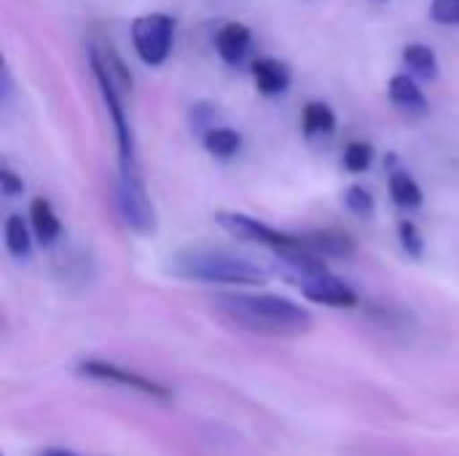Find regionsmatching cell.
<instances>
[{
    "label": "cell",
    "mask_w": 459,
    "mask_h": 456,
    "mask_svg": "<svg viewBox=\"0 0 459 456\" xmlns=\"http://www.w3.org/2000/svg\"><path fill=\"white\" fill-rule=\"evenodd\" d=\"M212 309L231 328L269 339H299L315 325L309 309L272 293H226L212 301Z\"/></svg>",
    "instance_id": "obj_1"
},
{
    "label": "cell",
    "mask_w": 459,
    "mask_h": 456,
    "mask_svg": "<svg viewBox=\"0 0 459 456\" xmlns=\"http://www.w3.org/2000/svg\"><path fill=\"white\" fill-rule=\"evenodd\" d=\"M169 274L202 282V285H229V288H250L264 285L269 271L250 258L234 255L218 247H183L169 258Z\"/></svg>",
    "instance_id": "obj_2"
},
{
    "label": "cell",
    "mask_w": 459,
    "mask_h": 456,
    "mask_svg": "<svg viewBox=\"0 0 459 456\" xmlns=\"http://www.w3.org/2000/svg\"><path fill=\"white\" fill-rule=\"evenodd\" d=\"M132 43L137 56L151 65L159 67L167 62L172 43H175V19L167 13H145L137 16L132 22Z\"/></svg>",
    "instance_id": "obj_3"
},
{
    "label": "cell",
    "mask_w": 459,
    "mask_h": 456,
    "mask_svg": "<svg viewBox=\"0 0 459 456\" xmlns=\"http://www.w3.org/2000/svg\"><path fill=\"white\" fill-rule=\"evenodd\" d=\"M116 202L124 223L137 234H153L156 231V207L145 191V183L140 175H118Z\"/></svg>",
    "instance_id": "obj_4"
},
{
    "label": "cell",
    "mask_w": 459,
    "mask_h": 456,
    "mask_svg": "<svg viewBox=\"0 0 459 456\" xmlns=\"http://www.w3.org/2000/svg\"><path fill=\"white\" fill-rule=\"evenodd\" d=\"M218 226L231 234L234 239H242V242H255V245H264V247H272V250H280V247H288V245H299L304 242V237H296V234H285V231H277L245 212H218L215 215Z\"/></svg>",
    "instance_id": "obj_5"
},
{
    "label": "cell",
    "mask_w": 459,
    "mask_h": 456,
    "mask_svg": "<svg viewBox=\"0 0 459 456\" xmlns=\"http://www.w3.org/2000/svg\"><path fill=\"white\" fill-rule=\"evenodd\" d=\"M78 374L86 376V379H94V382H108V384H118V387H126V390H134V392H143L148 398H156V400H167L169 398V390L148 376H140L134 371H126L121 366H113V363H105V360H83L78 366Z\"/></svg>",
    "instance_id": "obj_6"
},
{
    "label": "cell",
    "mask_w": 459,
    "mask_h": 456,
    "mask_svg": "<svg viewBox=\"0 0 459 456\" xmlns=\"http://www.w3.org/2000/svg\"><path fill=\"white\" fill-rule=\"evenodd\" d=\"M299 290L304 293V298L323 304V306H333V309H355L358 306V293L331 271L304 280L299 285Z\"/></svg>",
    "instance_id": "obj_7"
},
{
    "label": "cell",
    "mask_w": 459,
    "mask_h": 456,
    "mask_svg": "<svg viewBox=\"0 0 459 456\" xmlns=\"http://www.w3.org/2000/svg\"><path fill=\"white\" fill-rule=\"evenodd\" d=\"M253 81H255V89L266 97H277V94H285L288 86H290V67L280 59H272V56H264V59H255L253 67Z\"/></svg>",
    "instance_id": "obj_8"
},
{
    "label": "cell",
    "mask_w": 459,
    "mask_h": 456,
    "mask_svg": "<svg viewBox=\"0 0 459 456\" xmlns=\"http://www.w3.org/2000/svg\"><path fill=\"white\" fill-rule=\"evenodd\" d=\"M250 46H253V32H250V27H245L239 22L226 24L215 38V48L226 65H242L250 54Z\"/></svg>",
    "instance_id": "obj_9"
},
{
    "label": "cell",
    "mask_w": 459,
    "mask_h": 456,
    "mask_svg": "<svg viewBox=\"0 0 459 456\" xmlns=\"http://www.w3.org/2000/svg\"><path fill=\"white\" fill-rule=\"evenodd\" d=\"M30 223H32L35 239H38L43 247L54 245V242L59 239V234H62V223H59L54 207H51L43 196L32 199V204H30Z\"/></svg>",
    "instance_id": "obj_10"
},
{
    "label": "cell",
    "mask_w": 459,
    "mask_h": 456,
    "mask_svg": "<svg viewBox=\"0 0 459 456\" xmlns=\"http://www.w3.org/2000/svg\"><path fill=\"white\" fill-rule=\"evenodd\" d=\"M390 99L406 113H420V116L428 113V99H425L422 89L417 86L414 78H409L403 73L390 78Z\"/></svg>",
    "instance_id": "obj_11"
},
{
    "label": "cell",
    "mask_w": 459,
    "mask_h": 456,
    "mask_svg": "<svg viewBox=\"0 0 459 456\" xmlns=\"http://www.w3.org/2000/svg\"><path fill=\"white\" fill-rule=\"evenodd\" d=\"M304 239L323 258L325 255H331V258H350V255H355V239L350 234H342V231H315V234H309Z\"/></svg>",
    "instance_id": "obj_12"
},
{
    "label": "cell",
    "mask_w": 459,
    "mask_h": 456,
    "mask_svg": "<svg viewBox=\"0 0 459 456\" xmlns=\"http://www.w3.org/2000/svg\"><path fill=\"white\" fill-rule=\"evenodd\" d=\"M204 148L215 159H234L242 148V134L231 126H210L202 137Z\"/></svg>",
    "instance_id": "obj_13"
},
{
    "label": "cell",
    "mask_w": 459,
    "mask_h": 456,
    "mask_svg": "<svg viewBox=\"0 0 459 456\" xmlns=\"http://www.w3.org/2000/svg\"><path fill=\"white\" fill-rule=\"evenodd\" d=\"M403 62H406V67H409L414 75H420V78H425V81H436V78H438V56H436V51H433L430 46H425V43H409V46L403 48Z\"/></svg>",
    "instance_id": "obj_14"
},
{
    "label": "cell",
    "mask_w": 459,
    "mask_h": 456,
    "mask_svg": "<svg viewBox=\"0 0 459 456\" xmlns=\"http://www.w3.org/2000/svg\"><path fill=\"white\" fill-rule=\"evenodd\" d=\"M390 194H393V202H395L398 207H403V210H417V207H422V202H425L422 188H420L417 180H414L409 172H403V169H398V172L390 175Z\"/></svg>",
    "instance_id": "obj_15"
},
{
    "label": "cell",
    "mask_w": 459,
    "mask_h": 456,
    "mask_svg": "<svg viewBox=\"0 0 459 456\" xmlns=\"http://www.w3.org/2000/svg\"><path fill=\"white\" fill-rule=\"evenodd\" d=\"M304 132L309 137H320V134H331L336 129V113L331 110V105L325 102H309L304 108Z\"/></svg>",
    "instance_id": "obj_16"
},
{
    "label": "cell",
    "mask_w": 459,
    "mask_h": 456,
    "mask_svg": "<svg viewBox=\"0 0 459 456\" xmlns=\"http://www.w3.org/2000/svg\"><path fill=\"white\" fill-rule=\"evenodd\" d=\"M5 247L13 258L24 261L32 253V237L22 215H8L5 220Z\"/></svg>",
    "instance_id": "obj_17"
},
{
    "label": "cell",
    "mask_w": 459,
    "mask_h": 456,
    "mask_svg": "<svg viewBox=\"0 0 459 456\" xmlns=\"http://www.w3.org/2000/svg\"><path fill=\"white\" fill-rule=\"evenodd\" d=\"M344 204L358 218H374V212H377V202H374L371 191H366L363 185H350L344 191Z\"/></svg>",
    "instance_id": "obj_18"
},
{
    "label": "cell",
    "mask_w": 459,
    "mask_h": 456,
    "mask_svg": "<svg viewBox=\"0 0 459 456\" xmlns=\"http://www.w3.org/2000/svg\"><path fill=\"white\" fill-rule=\"evenodd\" d=\"M398 237H401V247L409 258H422L425 255V239L420 234V228L411 220H401L398 223Z\"/></svg>",
    "instance_id": "obj_19"
},
{
    "label": "cell",
    "mask_w": 459,
    "mask_h": 456,
    "mask_svg": "<svg viewBox=\"0 0 459 456\" xmlns=\"http://www.w3.org/2000/svg\"><path fill=\"white\" fill-rule=\"evenodd\" d=\"M374 161V151L368 142H350L347 151H344V167L355 175L366 172Z\"/></svg>",
    "instance_id": "obj_20"
},
{
    "label": "cell",
    "mask_w": 459,
    "mask_h": 456,
    "mask_svg": "<svg viewBox=\"0 0 459 456\" xmlns=\"http://www.w3.org/2000/svg\"><path fill=\"white\" fill-rule=\"evenodd\" d=\"M430 13L441 24H459V0H433Z\"/></svg>",
    "instance_id": "obj_21"
},
{
    "label": "cell",
    "mask_w": 459,
    "mask_h": 456,
    "mask_svg": "<svg viewBox=\"0 0 459 456\" xmlns=\"http://www.w3.org/2000/svg\"><path fill=\"white\" fill-rule=\"evenodd\" d=\"M0 191H3V196H8V199L19 196V194L24 191L22 177H19L11 167H3V169H0Z\"/></svg>",
    "instance_id": "obj_22"
},
{
    "label": "cell",
    "mask_w": 459,
    "mask_h": 456,
    "mask_svg": "<svg viewBox=\"0 0 459 456\" xmlns=\"http://www.w3.org/2000/svg\"><path fill=\"white\" fill-rule=\"evenodd\" d=\"M40 456H75V454H70V452H59V449H51V452H43Z\"/></svg>",
    "instance_id": "obj_23"
}]
</instances>
